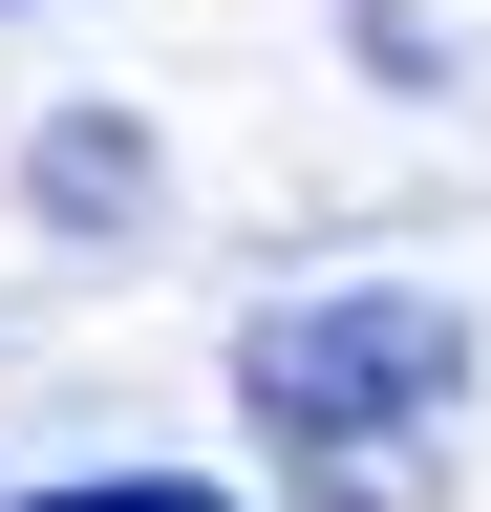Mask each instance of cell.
<instances>
[{"label": "cell", "mask_w": 491, "mask_h": 512, "mask_svg": "<svg viewBox=\"0 0 491 512\" xmlns=\"http://www.w3.org/2000/svg\"><path fill=\"white\" fill-rule=\"evenodd\" d=\"M22 512H235V491H193V470H107V491H22Z\"/></svg>", "instance_id": "obj_3"}, {"label": "cell", "mask_w": 491, "mask_h": 512, "mask_svg": "<svg viewBox=\"0 0 491 512\" xmlns=\"http://www.w3.org/2000/svg\"><path fill=\"white\" fill-rule=\"evenodd\" d=\"M22 171H43V214H150V128H107V107H65Z\"/></svg>", "instance_id": "obj_2"}, {"label": "cell", "mask_w": 491, "mask_h": 512, "mask_svg": "<svg viewBox=\"0 0 491 512\" xmlns=\"http://www.w3.org/2000/svg\"><path fill=\"white\" fill-rule=\"evenodd\" d=\"M470 384V320L363 278V299H278L257 342H235V406L257 448L299 470V512H427V406Z\"/></svg>", "instance_id": "obj_1"}]
</instances>
